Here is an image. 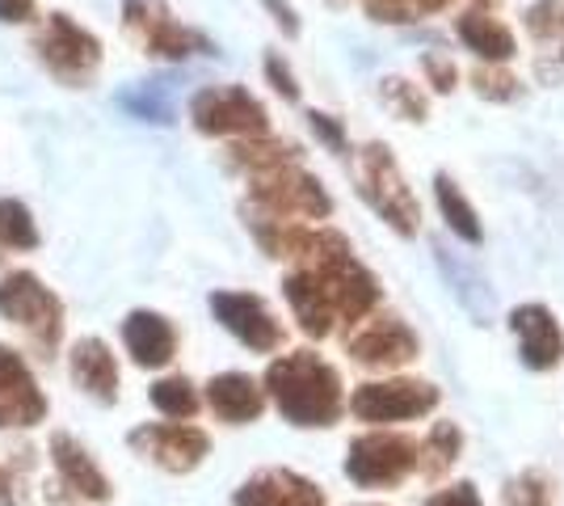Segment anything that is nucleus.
I'll use <instances>...</instances> for the list:
<instances>
[{"label":"nucleus","instance_id":"9b49d317","mask_svg":"<svg viewBox=\"0 0 564 506\" xmlns=\"http://www.w3.org/2000/svg\"><path fill=\"white\" fill-rule=\"evenodd\" d=\"M212 313L219 316V325L232 337H240L249 351L270 355L282 346V325L274 321V313L265 309L261 295L249 291H215L212 295Z\"/></svg>","mask_w":564,"mask_h":506},{"label":"nucleus","instance_id":"0eeeda50","mask_svg":"<svg viewBox=\"0 0 564 506\" xmlns=\"http://www.w3.org/2000/svg\"><path fill=\"white\" fill-rule=\"evenodd\" d=\"M189 119L203 136H265V106L240 85H215L189 101Z\"/></svg>","mask_w":564,"mask_h":506},{"label":"nucleus","instance_id":"39448f33","mask_svg":"<svg viewBox=\"0 0 564 506\" xmlns=\"http://www.w3.org/2000/svg\"><path fill=\"white\" fill-rule=\"evenodd\" d=\"M253 203L270 212V219H325L333 212V198L325 186L295 165L265 169L253 177Z\"/></svg>","mask_w":564,"mask_h":506},{"label":"nucleus","instance_id":"f8f14e48","mask_svg":"<svg viewBox=\"0 0 564 506\" xmlns=\"http://www.w3.org/2000/svg\"><path fill=\"white\" fill-rule=\"evenodd\" d=\"M47 418V397L18 351L0 346V427H39Z\"/></svg>","mask_w":564,"mask_h":506},{"label":"nucleus","instance_id":"423d86ee","mask_svg":"<svg viewBox=\"0 0 564 506\" xmlns=\"http://www.w3.org/2000/svg\"><path fill=\"white\" fill-rule=\"evenodd\" d=\"M0 316H9L13 325L30 330L43 346H55L59 330H64L59 295L43 279H34L30 270H13V274L0 279Z\"/></svg>","mask_w":564,"mask_h":506},{"label":"nucleus","instance_id":"2eb2a0df","mask_svg":"<svg viewBox=\"0 0 564 506\" xmlns=\"http://www.w3.org/2000/svg\"><path fill=\"white\" fill-rule=\"evenodd\" d=\"M236 506H325V489L291 469H265L236 489Z\"/></svg>","mask_w":564,"mask_h":506},{"label":"nucleus","instance_id":"1a4fd4ad","mask_svg":"<svg viewBox=\"0 0 564 506\" xmlns=\"http://www.w3.org/2000/svg\"><path fill=\"white\" fill-rule=\"evenodd\" d=\"M127 443L143 460H152L156 469H169V473H189L212 452V439L198 427H186V422H152V427L127 434Z\"/></svg>","mask_w":564,"mask_h":506},{"label":"nucleus","instance_id":"6ab92c4d","mask_svg":"<svg viewBox=\"0 0 564 506\" xmlns=\"http://www.w3.org/2000/svg\"><path fill=\"white\" fill-rule=\"evenodd\" d=\"M207 406L215 410V418L224 422H258L265 410V392L258 388V380H249L245 372H224L207 385Z\"/></svg>","mask_w":564,"mask_h":506},{"label":"nucleus","instance_id":"f3484780","mask_svg":"<svg viewBox=\"0 0 564 506\" xmlns=\"http://www.w3.org/2000/svg\"><path fill=\"white\" fill-rule=\"evenodd\" d=\"M68 367H72V380L85 388L89 397L106 401V406L118 397V363L101 337H80L68 351Z\"/></svg>","mask_w":564,"mask_h":506},{"label":"nucleus","instance_id":"b1692460","mask_svg":"<svg viewBox=\"0 0 564 506\" xmlns=\"http://www.w3.org/2000/svg\"><path fill=\"white\" fill-rule=\"evenodd\" d=\"M152 406L165 418H194L198 413V388L189 385L186 376H169L152 385Z\"/></svg>","mask_w":564,"mask_h":506},{"label":"nucleus","instance_id":"f03ea898","mask_svg":"<svg viewBox=\"0 0 564 506\" xmlns=\"http://www.w3.org/2000/svg\"><path fill=\"white\" fill-rule=\"evenodd\" d=\"M354 177H358V194L376 207L379 216L397 228L400 237H413L417 224H422V207L413 191L404 186V173H400L397 157L383 144H367L354 161Z\"/></svg>","mask_w":564,"mask_h":506},{"label":"nucleus","instance_id":"20e7f679","mask_svg":"<svg viewBox=\"0 0 564 506\" xmlns=\"http://www.w3.org/2000/svg\"><path fill=\"white\" fill-rule=\"evenodd\" d=\"M39 60L55 80L80 89L101 68V39L89 34L80 22H72L68 13H51L39 34Z\"/></svg>","mask_w":564,"mask_h":506},{"label":"nucleus","instance_id":"4be33fe9","mask_svg":"<svg viewBox=\"0 0 564 506\" xmlns=\"http://www.w3.org/2000/svg\"><path fill=\"white\" fill-rule=\"evenodd\" d=\"M434 198H438L443 219L451 224V233H455V237H464L468 245L480 241V219H476L471 203L464 198V191H459V182H451L447 173H438V177H434Z\"/></svg>","mask_w":564,"mask_h":506},{"label":"nucleus","instance_id":"c9c22d12","mask_svg":"<svg viewBox=\"0 0 564 506\" xmlns=\"http://www.w3.org/2000/svg\"><path fill=\"white\" fill-rule=\"evenodd\" d=\"M0 22L9 25L34 22V0H0Z\"/></svg>","mask_w":564,"mask_h":506},{"label":"nucleus","instance_id":"f704fd0d","mask_svg":"<svg viewBox=\"0 0 564 506\" xmlns=\"http://www.w3.org/2000/svg\"><path fill=\"white\" fill-rule=\"evenodd\" d=\"M425 76H430V85H434L438 94H447L451 85H455V64L443 60V55H425Z\"/></svg>","mask_w":564,"mask_h":506},{"label":"nucleus","instance_id":"7c9ffc66","mask_svg":"<svg viewBox=\"0 0 564 506\" xmlns=\"http://www.w3.org/2000/svg\"><path fill=\"white\" fill-rule=\"evenodd\" d=\"M476 89H480V97L510 101V97H518V80L514 76H501V73H476Z\"/></svg>","mask_w":564,"mask_h":506},{"label":"nucleus","instance_id":"e433bc0d","mask_svg":"<svg viewBox=\"0 0 564 506\" xmlns=\"http://www.w3.org/2000/svg\"><path fill=\"white\" fill-rule=\"evenodd\" d=\"M261 4H265V9H270V13H274V22H279L282 30H286V34H291V39H295V34H300V22H295V9H291V4H286V0H261Z\"/></svg>","mask_w":564,"mask_h":506},{"label":"nucleus","instance_id":"412c9836","mask_svg":"<svg viewBox=\"0 0 564 506\" xmlns=\"http://www.w3.org/2000/svg\"><path fill=\"white\" fill-rule=\"evenodd\" d=\"M459 39L468 43V51H476L485 64H506L514 55V34L497 18H485V13H464L459 18Z\"/></svg>","mask_w":564,"mask_h":506},{"label":"nucleus","instance_id":"aec40b11","mask_svg":"<svg viewBox=\"0 0 564 506\" xmlns=\"http://www.w3.org/2000/svg\"><path fill=\"white\" fill-rule=\"evenodd\" d=\"M282 291H286V304H291V313H295V321H300V330H304L307 337L333 334V321H337V316H333L329 300H325V291H321V283H316L312 270L286 274Z\"/></svg>","mask_w":564,"mask_h":506},{"label":"nucleus","instance_id":"c756f323","mask_svg":"<svg viewBox=\"0 0 564 506\" xmlns=\"http://www.w3.org/2000/svg\"><path fill=\"white\" fill-rule=\"evenodd\" d=\"M383 97L397 106L400 119H425V101L417 89H409V80H383Z\"/></svg>","mask_w":564,"mask_h":506},{"label":"nucleus","instance_id":"7ed1b4c3","mask_svg":"<svg viewBox=\"0 0 564 506\" xmlns=\"http://www.w3.org/2000/svg\"><path fill=\"white\" fill-rule=\"evenodd\" d=\"M417 469H422V443H413L404 434H358L346 452V477L362 489H392Z\"/></svg>","mask_w":564,"mask_h":506},{"label":"nucleus","instance_id":"a878e982","mask_svg":"<svg viewBox=\"0 0 564 506\" xmlns=\"http://www.w3.org/2000/svg\"><path fill=\"white\" fill-rule=\"evenodd\" d=\"M459 448H464L459 427H455V422H438V427L430 431V439L422 443V460L434 456L425 464V473H443L447 464H455V460H459Z\"/></svg>","mask_w":564,"mask_h":506},{"label":"nucleus","instance_id":"6e6552de","mask_svg":"<svg viewBox=\"0 0 564 506\" xmlns=\"http://www.w3.org/2000/svg\"><path fill=\"white\" fill-rule=\"evenodd\" d=\"M438 406V388L425 380H376V385H358L350 397L354 418L362 422H409L422 418Z\"/></svg>","mask_w":564,"mask_h":506},{"label":"nucleus","instance_id":"4c0bfd02","mask_svg":"<svg viewBox=\"0 0 564 506\" xmlns=\"http://www.w3.org/2000/svg\"><path fill=\"white\" fill-rule=\"evenodd\" d=\"M404 4H409V9H413V4H417V13H422V9H443V4H447V0H404Z\"/></svg>","mask_w":564,"mask_h":506},{"label":"nucleus","instance_id":"a211bd4d","mask_svg":"<svg viewBox=\"0 0 564 506\" xmlns=\"http://www.w3.org/2000/svg\"><path fill=\"white\" fill-rule=\"evenodd\" d=\"M122 342H127L131 359L140 367H165L173 359V351H177V330L161 313L140 309V313H131L122 321Z\"/></svg>","mask_w":564,"mask_h":506},{"label":"nucleus","instance_id":"4468645a","mask_svg":"<svg viewBox=\"0 0 564 506\" xmlns=\"http://www.w3.org/2000/svg\"><path fill=\"white\" fill-rule=\"evenodd\" d=\"M510 330L518 337V351H522V363L531 372H552L561 367L564 359V334L556 325V316L547 313L543 304H522L510 313Z\"/></svg>","mask_w":564,"mask_h":506},{"label":"nucleus","instance_id":"c85d7f7f","mask_svg":"<svg viewBox=\"0 0 564 506\" xmlns=\"http://www.w3.org/2000/svg\"><path fill=\"white\" fill-rule=\"evenodd\" d=\"M506 498L510 506H552V485L543 482L540 473H522L506 485Z\"/></svg>","mask_w":564,"mask_h":506},{"label":"nucleus","instance_id":"f257e3e1","mask_svg":"<svg viewBox=\"0 0 564 506\" xmlns=\"http://www.w3.org/2000/svg\"><path fill=\"white\" fill-rule=\"evenodd\" d=\"M265 388L291 427H333L346 410L337 367L312 351L282 355L265 367Z\"/></svg>","mask_w":564,"mask_h":506},{"label":"nucleus","instance_id":"72a5a7b5","mask_svg":"<svg viewBox=\"0 0 564 506\" xmlns=\"http://www.w3.org/2000/svg\"><path fill=\"white\" fill-rule=\"evenodd\" d=\"M425 506H480V494H476V485L471 482H455L451 489L434 494Z\"/></svg>","mask_w":564,"mask_h":506},{"label":"nucleus","instance_id":"9d476101","mask_svg":"<svg viewBox=\"0 0 564 506\" xmlns=\"http://www.w3.org/2000/svg\"><path fill=\"white\" fill-rule=\"evenodd\" d=\"M346 351H350V359L362 363V367H404V363L417 359L422 342H417V334H413L400 316L379 313L346 337Z\"/></svg>","mask_w":564,"mask_h":506},{"label":"nucleus","instance_id":"473e14b6","mask_svg":"<svg viewBox=\"0 0 564 506\" xmlns=\"http://www.w3.org/2000/svg\"><path fill=\"white\" fill-rule=\"evenodd\" d=\"M307 122H312V131L325 140V144L333 148V152H341L346 148V131H341V122L333 119V115H321V110H312L307 115Z\"/></svg>","mask_w":564,"mask_h":506},{"label":"nucleus","instance_id":"cd10ccee","mask_svg":"<svg viewBox=\"0 0 564 506\" xmlns=\"http://www.w3.org/2000/svg\"><path fill=\"white\" fill-rule=\"evenodd\" d=\"M527 30L535 34V39H561L564 34V0H540V4H531V13H527Z\"/></svg>","mask_w":564,"mask_h":506},{"label":"nucleus","instance_id":"bb28decb","mask_svg":"<svg viewBox=\"0 0 564 506\" xmlns=\"http://www.w3.org/2000/svg\"><path fill=\"white\" fill-rule=\"evenodd\" d=\"M118 101H122L131 115H140V119H148V122H169V119H173L165 94H161L156 85H143V89H135V94H122Z\"/></svg>","mask_w":564,"mask_h":506},{"label":"nucleus","instance_id":"5701e85b","mask_svg":"<svg viewBox=\"0 0 564 506\" xmlns=\"http://www.w3.org/2000/svg\"><path fill=\"white\" fill-rule=\"evenodd\" d=\"M300 157L295 144H282V140H265V136H249L232 148V165L249 169V173H265V169L291 165Z\"/></svg>","mask_w":564,"mask_h":506},{"label":"nucleus","instance_id":"ddd939ff","mask_svg":"<svg viewBox=\"0 0 564 506\" xmlns=\"http://www.w3.org/2000/svg\"><path fill=\"white\" fill-rule=\"evenodd\" d=\"M127 30L140 39L143 47L161 60H186L198 47H207L198 34H189L182 25L169 18L156 0H131L127 4Z\"/></svg>","mask_w":564,"mask_h":506},{"label":"nucleus","instance_id":"2f4dec72","mask_svg":"<svg viewBox=\"0 0 564 506\" xmlns=\"http://www.w3.org/2000/svg\"><path fill=\"white\" fill-rule=\"evenodd\" d=\"M265 76H270V85H274V89H279V94L286 97V101H295V97H300V85H295V73H291L286 64H282L279 55H265Z\"/></svg>","mask_w":564,"mask_h":506},{"label":"nucleus","instance_id":"393cba45","mask_svg":"<svg viewBox=\"0 0 564 506\" xmlns=\"http://www.w3.org/2000/svg\"><path fill=\"white\" fill-rule=\"evenodd\" d=\"M0 241L9 245V249H34L39 245L34 216L25 212V203H18V198H0Z\"/></svg>","mask_w":564,"mask_h":506},{"label":"nucleus","instance_id":"dca6fc26","mask_svg":"<svg viewBox=\"0 0 564 506\" xmlns=\"http://www.w3.org/2000/svg\"><path fill=\"white\" fill-rule=\"evenodd\" d=\"M51 460H55V469H59V482L68 485L76 498H85V503H110V482H106V473L94 464V456L72 439V434H51Z\"/></svg>","mask_w":564,"mask_h":506}]
</instances>
